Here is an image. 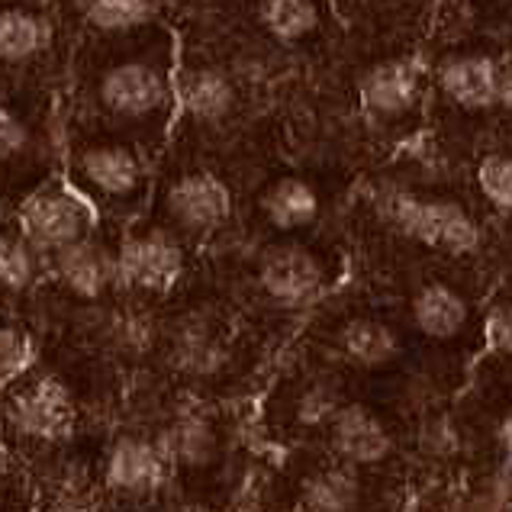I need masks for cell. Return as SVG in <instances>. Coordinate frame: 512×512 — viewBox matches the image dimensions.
<instances>
[{"label": "cell", "instance_id": "6da1fadb", "mask_svg": "<svg viewBox=\"0 0 512 512\" xmlns=\"http://www.w3.org/2000/svg\"><path fill=\"white\" fill-rule=\"evenodd\" d=\"M377 210L406 239L442 255H471L480 245V226L461 203L448 197H422L403 187H387Z\"/></svg>", "mask_w": 512, "mask_h": 512}, {"label": "cell", "instance_id": "7a4b0ae2", "mask_svg": "<svg viewBox=\"0 0 512 512\" xmlns=\"http://www.w3.org/2000/svg\"><path fill=\"white\" fill-rule=\"evenodd\" d=\"M258 287L284 310H303L326 294L329 274L323 258L300 242H277L258 258Z\"/></svg>", "mask_w": 512, "mask_h": 512}, {"label": "cell", "instance_id": "3957f363", "mask_svg": "<svg viewBox=\"0 0 512 512\" xmlns=\"http://www.w3.org/2000/svg\"><path fill=\"white\" fill-rule=\"evenodd\" d=\"M23 239L39 252H58L65 245L87 239L94 226V210L81 194L62 184L42 187L23 203Z\"/></svg>", "mask_w": 512, "mask_h": 512}, {"label": "cell", "instance_id": "277c9868", "mask_svg": "<svg viewBox=\"0 0 512 512\" xmlns=\"http://www.w3.org/2000/svg\"><path fill=\"white\" fill-rule=\"evenodd\" d=\"M438 91L471 113L506 107L512 100V71L493 55H448L435 71Z\"/></svg>", "mask_w": 512, "mask_h": 512}, {"label": "cell", "instance_id": "5b68a950", "mask_svg": "<svg viewBox=\"0 0 512 512\" xmlns=\"http://www.w3.org/2000/svg\"><path fill=\"white\" fill-rule=\"evenodd\" d=\"M184 271V248L165 229L129 236L116 252V284L145 294H165Z\"/></svg>", "mask_w": 512, "mask_h": 512}, {"label": "cell", "instance_id": "8992f818", "mask_svg": "<svg viewBox=\"0 0 512 512\" xmlns=\"http://www.w3.org/2000/svg\"><path fill=\"white\" fill-rule=\"evenodd\" d=\"M361 110L374 123H400L419 107L422 97V71L413 58H384L364 71L361 87Z\"/></svg>", "mask_w": 512, "mask_h": 512}, {"label": "cell", "instance_id": "52a82bcc", "mask_svg": "<svg viewBox=\"0 0 512 512\" xmlns=\"http://www.w3.org/2000/svg\"><path fill=\"white\" fill-rule=\"evenodd\" d=\"M171 100L168 78L149 62L113 65L100 78V104L120 120H152Z\"/></svg>", "mask_w": 512, "mask_h": 512}, {"label": "cell", "instance_id": "ba28073f", "mask_svg": "<svg viewBox=\"0 0 512 512\" xmlns=\"http://www.w3.org/2000/svg\"><path fill=\"white\" fill-rule=\"evenodd\" d=\"M10 419L20 435L36 442H65L75 429V403L62 380L39 377L10 403Z\"/></svg>", "mask_w": 512, "mask_h": 512}, {"label": "cell", "instance_id": "9c48e42d", "mask_svg": "<svg viewBox=\"0 0 512 512\" xmlns=\"http://www.w3.org/2000/svg\"><path fill=\"white\" fill-rule=\"evenodd\" d=\"M326 435L335 461H345L351 467H377L393 455L390 429L361 403H342L335 409L326 422Z\"/></svg>", "mask_w": 512, "mask_h": 512}, {"label": "cell", "instance_id": "30bf717a", "mask_svg": "<svg viewBox=\"0 0 512 512\" xmlns=\"http://www.w3.org/2000/svg\"><path fill=\"white\" fill-rule=\"evenodd\" d=\"M165 210L178 229L203 236V232H213L229 219L232 197H229V187L219 181L216 174L190 171L168 187Z\"/></svg>", "mask_w": 512, "mask_h": 512}, {"label": "cell", "instance_id": "8fae6325", "mask_svg": "<svg viewBox=\"0 0 512 512\" xmlns=\"http://www.w3.org/2000/svg\"><path fill=\"white\" fill-rule=\"evenodd\" d=\"M168 455L158 445V438H142V435H123L116 438L107 467H104V480L113 493H126V496H149L155 490H162L168 480Z\"/></svg>", "mask_w": 512, "mask_h": 512}, {"label": "cell", "instance_id": "7c38bea8", "mask_svg": "<svg viewBox=\"0 0 512 512\" xmlns=\"http://www.w3.org/2000/svg\"><path fill=\"white\" fill-rule=\"evenodd\" d=\"M78 174L97 194L110 200H129L142 190L145 168L126 145H91L78 155Z\"/></svg>", "mask_w": 512, "mask_h": 512}, {"label": "cell", "instance_id": "4fadbf2b", "mask_svg": "<svg viewBox=\"0 0 512 512\" xmlns=\"http://www.w3.org/2000/svg\"><path fill=\"white\" fill-rule=\"evenodd\" d=\"M55 258V274L71 294L84 300L104 297L107 290L116 284V255L104 252L91 239H81L75 245L58 248Z\"/></svg>", "mask_w": 512, "mask_h": 512}, {"label": "cell", "instance_id": "5bb4252c", "mask_svg": "<svg viewBox=\"0 0 512 512\" xmlns=\"http://www.w3.org/2000/svg\"><path fill=\"white\" fill-rule=\"evenodd\" d=\"M409 316H413V326L422 335L445 342V339H455V335H461V329L467 326V319H471V306H467L461 290H455L451 284L429 281L413 294Z\"/></svg>", "mask_w": 512, "mask_h": 512}, {"label": "cell", "instance_id": "9a60e30c", "mask_svg": "<svg viewBox=\"0 0 512 512\" xmlns=\"http://www.w3.org/2000/svg\"><path fill=\"white\" fill-rule=\"evenodd\" d=\"M174 94H178L184 113L194 116L200 123L226 120L232 107H236V84L213 65L184 68L178 78V91Z\"/></svg>", "mask_w": 512, "mask_h": 512}, {"label": "cell", "instance_id": "2e32d148", "mask_svg": "<svg viewBox=\"0 0 512 512\" xmlns=\"http://www.w3.org/2000/svg\"><path fill=\"white\" fill-rule=\"evenodd\" d=\"M361 503V480L358 467L335 461L313 471L300 484L294 512H355Z\"/></svg>", "mask_w": 512, "mask_h": 512}, {"label": "cell", "instance_id": "e0dca14e", "mask_svg": "<svg viewBox=\"0 0 512 512\" xmlns=\"http://www.w3.org/2000/svg\"><path fill=\"white\" fill-rule=\"evenodd\" d=\"M339 348L351 364H358V368H384V364H390L400 355V335L393 332L384 319L355 316L342 326Z\"/></svg>", "mask_w": 512, "mask_h": 512}, {"label": "cell", "instance_id": "ac0fdd59", "mask_svg": "<svg viewBox=\"0 0 512 512\" xmlns=\"http://www.w3.org/2000/svg\"><path fill=\"white\" fill-rule=\"evenodd\" d=\"M261 213H265V219L274 229H284V232L306 229V226H313L319 216V194H316V187L303 178H281L265 190Z\"/></svg>", "mask_w": 512, "mask_h": 512}, {"label": "cell", "instance_id": "d6986e66", "mask_svg": "<svg viewBox=\"0 0 512 512\" xmlns=\"http://www.w3.org/2000/svg\"><path fill=\"white\" fill-rule=\"evenodd\" d=\"M158 445L168 455L171 464L181 467H207L216 458V432L203 416L184 413L171 422V426L158 435Z\"/></svg>", "mask_w": 512, "mask_h": 512}, {"label": "cell", "instance_id": "ffe728a7", "mask_svg": "<svg viewBox=\"0 0 512 512\" xmlns=\"http://www.w3.org/2000/svg\"><path fill=\"white\" fill-rule=\"evenodd\" d=\"M258 17L271 39L294 46L316 33L323 23V10H319V0H261Z\"/></svg>", "mask_w": 512, "mask_h": 512}, {"label": "cell", "instance_id": "44dd1931", "mask_svg": "<svg viewBox=\"0 0 512 512\" xmlns=\"http://www.w3.org/2000/svg\"><path fill=\"white\" fill-rule=\"evenodd\" d=\"M171 358L187 374H213L223 364V345L203 323H184L171 339Z\"/></svg>", "mask_w": 512, "mask_h": 512}, {"label": "cell", "instance_id": "7402d4cb", "mask_svg": "<svg viewBox=\"0 0 512 512\" xmlns=\"http://www.w3.org/2000/svg\"><path fill=\"white\" fill-rule=\"evenodd\" d=\"M49 42V26L36 13L0 10V62L33 58Z\"/></svg>", "mask_w": 512, "mask_h": 512}, {"label": "cell", "instance_id": "603a6c76", "mask_svg": "<svg viewBox=\"0 0 512 512\" xmlns=\"http://www.w3.org/2000/svg\"><path fill=\"white\" fill-rule=\"evenodd\" d=\"M162 0H81V10L91 26L107 29V33H123L149 23Z\"/></svg>", "mask_w": 512, "mask_h": 512}, {"label": "cell", "instance_id": "cb8c5ba5", "mask_svg": "<svg viewBox=\"0 0 512 512\" xmlns=\"http://www.w3.org/2000/svg\"><path fill=\"white\" fill-rule=\"evenodd\" d=\"M36 281V252L26 239L0 236V287L26 290Z\"/></svg>", "mask_w": 512, "mask_h": 512}, {"label": "cell", "instance_id": "d4e9b609", "mask_svg": "<svg viewBox=\"0 0 512 512\" xmlns=\"http://www.w3.org/2000/svg\"><path fill=\"white\" fill-rule=\"evenodd\" d=\"M480 194L500 213H512V155H490L477 171Z\"/></svg>", "mask_w": 512, "mask_h": 512}, {"label": "cell", "instance_id": "484cf974", "mask_svg": "<svg viewBox=\"0 0 512 512\" xmlns=\"http://www.w3.org/2000/svg\"><path fill=\"white\" fill-rule=\"evenodd\" d=\"M26 358H29L26 335L13 326H0V384L20 374L26 368Z\"/></svg>", "mask_w": 512, "mask_h": 512}, {"label": "cell", "instance_id": "4316f807", "mask_svg": "<svg viewBox=\"0 0 512 512\" xmlns=\"http://www.w3.org/2000/svg\"><path fill=\"white\" fill-rule=\"evenodd\" d=\"M342 406V400L335 397L332 390H326V387H310L300 397V406H297V419L300 422H306V426H326V422L332 419V413L335 409Z\"/></svg>", "mask_w": 512, "mask_h": 512}, {"label": "cell", "instance_id": "83f0119b", "mask_svg": "<svg viewBox=\"0 0 512 512\" xmlns=\"http://www.w3.org/2000/svg\"><path fill=\"white\" fill-rule=\"evenodd\" d=\"M487 342L496 355L512 358V303L493 306V313L487 316Z\"/></svg>", "mask_w": 512, "mask_h": 512}, {"label": "cell", "instance_id": "f1b7e54d", "mask_svg": "<svg viewBox=\"0 0 512 512\" xmlns=\"http://www.w3.org/2000/svg\"><path fill=\"white\" fill-rule=\"evenodd\" d=\"M26 145V126L20 116L0 104V158H13Z\"/></svg>", "mask_w": 512, "mask_h": 512}, {"label": "cell", "instance_id": "f546056e", "mask_svg": "<svg viewBox=\"0 0 512 512\" xmlns=\"http://www.w3.org/2000/svg\"><path fill=\"white\" fill-rule=\"evenodd\" d=\"M500 442H503L506 458H509V464H512V419H506V422H503V429H500Z\"/></svg>", "mask_w": 512, "mask_h": 512}]
</instances>
